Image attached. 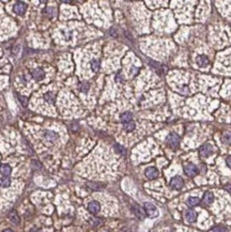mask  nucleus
Listing matches in <instances>:
<instances>
[{"mask_svg":"<svg viewBox=\"0 0 231 232\" xmlns=\"http://www.w3.org/2000/svg\"><path fill=\"white\" fill-rule=\"evenodd\" d=\"M166 142L167 144L170 147L171 149H177L180 144V137L178 136L177 134L172 133V134H169L166 138Z\"/></svg>","mask_w":231,"mask_h":232,"instance_id":"nucleus-1","label":"nucleus"},{"mask_svg":"<svg viewBox=\"0 0 231 232\" xmlns=\"http://www.w3.org/2000/svg\"><path fill=\"white\" fill-rule=\"evenodd\" d=\"M144 212H146L147 215H148L149 217H151V218H154V217L158 216L157 207L151 203V202H146V203H144Z\"/></svg>","mask_w":231,"mask_h":232,"instance_id":"nucleus-2","label":"nucleus"},{"mask_svg":"<svg viewBox=\"0 0 231 232\" xmlns=\"http://www.w3.org/2000/svg\"><path fill=\"white\" fill-rule=\"evenodd\" d=\"M184 172L187 176H191V178H194L198 175V168L197 166H195L194 164H187L184 167Z\"/></svg>","mask_w":231,"mask_h":232,"instance_id":"nucleus-3","label":"nucleus"},{"mask_svg":"<svg viewBox=\"0 0 231 232\" xmlns=\"http://www.w3.org/2000/svg\"><path fill=\"white\" fill-rule=\"evenodd\" d=\"M199 154L201 157H209L213 154V148L211 144H203L200 149H199Z\"/></svg>","mask_w":231,"mask_h":232,"instance_id":"nucleus-4","label":"nucleus"},{"mask_svg":"<svg viewBox=\"0 0 231 232\" xmlns=\"http://www.w3.org/2000/svg\"><path fill=\"white\" fill-rule=\"evenodd\" d=\"M183 185H184V182H183L182 178L181 176H174V178L171 179V181H170V186L173 188V189H181L183 187Z\"/></svg>","mask_w":231,"mask_h":232,"instance_id":"nucleus-5","label":"nucleus"},{"mask_svg":"<svg viewBox=\"0 0 231 232\" xmlns=\"http://www.w3.org/2000/svg\"><path fill=\"white\" fill-rule=\"evenodd\" d=\"M14 12L18 15H23L25 14L26 10H27V4L25 2H21V1H17L15 4H14Z\"/></svg>","mask_w":231,"mask_h":232,"instance_id":"nucleus-6","label":"nucleus"},{"mask_svg":"<svg viewBox=\"0 0 231 232\" xmlns=\"http://www.w3.org/2000/svg\"><path fill=\"white\" fill-rule=\"evenodd\" d=\"M144 175H146V176L149 180H154V179H156L158 176V171L155 167H149L146 169Z\"/></svg>","mask_w":231,"mask_h":232,"instance_id":"nucleus-7","label":"nucleus"},{"mask_svg":"<svg viewBox=\"0 0 231 232\" xmlns=\"http://www.w3.org/2000/svg\"><path fill=\"white\" fill-rule=\"evenodd\" d=\"M88 210L90 213L92 214H97L101 210V205L97 201H91L90 203L88 204Z\"/></svg>","mask_w":231,"mask_h":232,"instance_id":"nucleus-8","label":"nucleus"},{"mask_svg":"<svg viewBox=\"0 0 231 232\" xmlns=\"http://www.w3.org/2000/svg\"><path fill=\"white\" fill-rule=\"evenodd\" d=\"M185 219H186L187 223H195L197 219V214L192 210H187L185 212Z\"/></svg>","mask_w":231,"mask_h":232,"instance_id":"nucleus-9","label":"nucleus"},{"mask_svg":"<svg viewBox=\"0 0 231 232\" xmlns=\"http://www.w3.org/2000/svg\"><path fill=\"white\" fill-rule=\"evenodd\" d=\"M209 63H210V60L206 56H203V55H200V56L197 57V64L200 67H206L208 66Z\"/></svg>","mask_w":231,"mask_h":232,"instance_id":"nucleus-10","label":"nucleus"},{"mask_svg":"<svg viewBox=\"0 0 231 232\" xmlns=\"http://www.w3.org/2000/svg\"><path fill=\"white\" fill-rule=\"evenodd\" d=\"M32 76L35 80H42L45 77V73L42 69H35L32 71Z\"/></svg>","mask_w":231,"mask_h":232,"instance_id":"nucleus-11","label":"nucleus"},{"mask_svg":"<svg viewBox=\"0 0 231 232\" xmlns=\"http://www.w3.org/2000/svg\"><path fill=\"white\" fill-rule=\"evenodd\" d=\"M214 201V195L212 194L211 192L206 193L203 196V199H202V202H203L204 205H210L212 202Z\"/></svg>","mask_w":231,"mask_h":232,"instance_id":"nucleus-12","label":"nucleus"},{"mask_svg":"<svg viewBox=\"0 0 231 232\" xmlns=\"http://www.w3.org/2000/svg\"><path fill=\"white\" fill-rule=\"evenodd\" d=\"M45 138L47 140H49V141H56L59 138V136H58V134H56L55 132H52V130H46L44 134Z\"/></svg>","mask_w":231,"mask_h":232,"instance_id":"nucleus-13","label":"nucleus"},{"mask_svg":"<svg viewBox=\"0 0 231 232\" xmlns=\"http://www.w3.org/2000/svg\"><path fill=\"white\" fill-rule=\"evenodd\" d=\"M11 171H12L11 167H10L9 165H7V164H2V165L0 166V173H1L2 175L8 176L11 175Z\"/></svg>","mask_w":231,"mask_h":232,"instance_id":"nucleus-14","label":"nucleus"},{"mask_svg":"<svg viewBox=\"0 0 231 232\" xmlns=\"http://www.w3.org/2000/svg\"><path fill=\"white\" fill-rule=\"evenodd\" d=\"M132 118H133V115H132V112L129 111H125L121 115V117H120V120H121V122H123L124 124L127 122H131L132 121Z\"/></svg>","mask_w":231,"mask_h":232,"instance_id":"nucleus-15","label":"nucleus"},{"mask_svg":"<svg viewBox=\"0 0 231 232\" xmlns=\"http://www.w3.org/2000/svg\"><path fill=\"white\" fill-rule=\"evenodd\" d=\"M133 210H134V213L136 214V216H138L139 218H143L144 217V211L139 207L138 204H134L133 205Z\"/></svg>","mask_w":231,"mask_h":232,"instance_id":"nucleus-16","label":"nucleus"},{"mask_svg":"<svg viewBox=\"0 0 231 232\" xmlns=\"http://www.w3.org/2000/svg\"><path fill=\"white\" fill-rule=\"evenodd\" d=\"M9 218L13 224H16V225L19 224V216H18V214L16 213V211H14V210L9 213Z\"/></svg>","mask_w":231,"mask_h":232,"instance_id":"nucleus-17","label":"nucleus"},{"mask_svg":"<svg viewBox=\"0 0 231 232\" xmlns=\"http://www.w3.org/2000/svg\"><path fill=\"white\" fill-rule=\"evenodd\" d=\"M199 202H200V200H199V198H197V197H189L188 199L186 200V204L191 207L198 205Z\"/></svg>","mask_w":231,"mask_h":232,"instance_id":"nucleus-18","label":"nucleus"},{"mask_svg":"<svg viewBox=\"0 0 231 232\" xmlns=\"http://www.w3.org/2000/svg\"><path fill=\"white\" fill-rule=\"evenodd\" d=\"M221 141L225 144H227V146H231V133L230 132L224 133L223 136H221Z\"/></svg>","mask_w":231,"mask_h":232,"instance_id":"nucleus-19","label":"nucleus"},{"mask_svg":"<svg viewBox=\"0 0 231 232\" xmlns=\"http://www.w3.org/2000/svg\"><path fill=\"white\" fill-rule=\"evenodd\" d=\"M11 185V181L9 178H1L0 179V187H9Z\"/></svg>","mask_w":231,"mask_h":232,"instance_id":"nucleus-20","label":"nucleus"},{"mask_svg":"<svg viewBox=\"0 0 231 232\" xmlns=\"http://www.w3.org/2000/svg\"><path fill=\"white\" fill-rule=\"evenodd\" d=\"M90 65H91V70H92L93 72H97L98 70H100V63H98L97 60H92V61L90 62Z\"/></svg>","mask_w":231,"mask_h":232,"instance_id":"nucleus-21","label":"nucleus"},{"mask_svg":"<svg viewBox=\"0 0 231 232\" xmlns=\"http://www.w3.org/2000/svg\"><path fill=\"white\" fill-rule=\"evenodd\" d=\"M44 98L46 100V102L47 103H50V104H52L55 102V98H54V94H52V92H47V93H45V95H44Z\"/></svg>","mask_w":231,"mask_h":232,"instance_id":"nucleus-22","label":"nucleus"},{"mask_svg":"<svg viewBox=\"0 0 231 232\" xmlns=\"http://www.w3.org/2000/svg\"><path fill=\"white\" fill-rule=\"evenodd\" d=\"M124 130H126V132H132V130H135V123L134 122H127L124 124Z\"/></svg>","mask_w":231,"mask_h":232,"instance_id":"nucleus-23","label":"nucleus"},{"mask_svg":"<svg viewBox=\"0 0 231 232\" xmlns=\"http://www.w3.org/2000/svg\"><path fill=\"white\" fill-rule=\"evenodd\" d=\"M115 149H116V151H117L118 153L122 154V155H124V154H125V149L122 146H120V144H115Z\"/></svg>","mask_w":231,"mask_h":232,"instance_id":"nucleus-24","label":"nucleus"},{"mask_svg":"<svg viewBox=\"0 0 231 232\" xmlns=\"http://www.w3.org/2000/svg\"><path fill=\"white\" fill-rule=\"evenodd\" d=\"M17 98H18V100H19V102H20L21 105H23V106H27L28 101H27V98H26L25 96H21L20 94H17Z\"/></svg>","mask_w":231,"mask_h":232,"instance_id":"nucleus-25","label":"nucleus"},{"mask_svg":"<svg viewBox=\"0 0 231 232\" xmlns=\"http://www.w3.org/2000/svg\"><path fill=\"white\" fill-rule=\"evenodd\" d=\"M88 90H89V84L88 83L81 84V86H80V91H81V92H87Z\"/></svg>","mask_w":231,"mask_h":232,"instance_id":"nucleus-26","label":"nucleus"},{"mask_svg":"<svg viewBox=\"0 0 231 232\" xmlns=\"http://www.w3.org/2000/svg\"><path fill=\"white\" fill-rule=\"evenodd\" d=\"M210 232H227V231H226V229L223 228V227H215V228L211 229Z\"/></svg>","mask_w":231,"mask_h":232,"instance_id":"nucleus-27","label":"nucleus"},{"mask_svg":"<svg viewBox=\"0 0 231 232\" xmlns=\"http://www.w3.org/2000/svg\"><path fill=\"white\" fill-rule=\"evenodd\" d=\"M91 224H92L93 226H98V225H102V221H101L100 218H94L91 221Z\"/></svg>","mask_w":231,"mask_h":232,"instance_id":"nucleus-28","label":"nucleus"},{"mask_svg":"<svg viewBox=\"0 0 231 232\" xmlns=\"http://www.w3.org/2000/svg\"><path fill=\"white\" fill-rule=\"evenodd\" d=\"M226 163H227L228 167L231 168V155H230V156H228V157H227V159H226Z\"/></svg>","mask_w":231,"mask_h":232,"instance_id":"nucleus-29","label":"nucleus"},{"mask_svg":"<svg viewBox=\"0 0 231 232\" xmlns=\"http://www.w3.org/2000/svg\"><path fill=\"white\" fill-rule=\"evenodd\" d=\"M225 189L227 190V192H229L230 194H231V183H230V184H227V185L225 186Z\"/></svg>","mask_w":231,"mask_h":232,"instance_id":"nucleus-30","label":"nucleus"},{"mask_svg":"<svg viewBox=\"0 0 231 232\" xmlns=\"http://www.w3.org/2000/svg\"><path fill=\"white\" fill-rule=\"evenodd\" d=\"M30 232H41V231L38 230V229H37V228H33V229H31Z\"/></svg>","mask_w":231,"mask_h":232,"instance_id":"nucleus-31","label":"nucleus"},{"mask_svg":"<svg viewBox=\"0 0 231 232\" xmlns=\"http://www.w3.org/2000/svg\"><path fill=\"white\" fill-rule=\"evenodd\" d=\"M3 232H13V231H12L11 229H7V230H4Z\"/></svg>","mask_w":231,"mask_h":232,"instance_id":"nucleus-32","label":"nucleus"},{"mask_svg":"<svg viewBox=\"0 0 231 232\" xmlns=\"http://www.w3.org/2000/svg\"><path fill=\"white\" fill-rule=\"evenodd\" d=\"M58 232H60V231H58Z\"/></svg>","mask_w":231,"mask_h":232,"instance_id":"nucleus-33","label":"nucleus"}]
</instances>
